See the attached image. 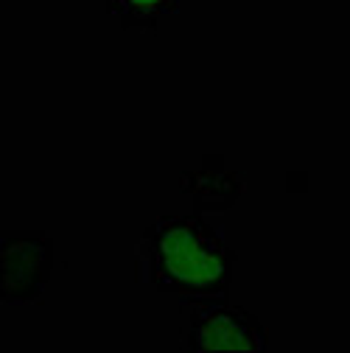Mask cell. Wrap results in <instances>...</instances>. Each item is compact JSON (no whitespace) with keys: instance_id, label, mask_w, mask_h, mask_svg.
I'll return each mask as SVG.
<instances>
[{"instance_id":"cell-4","label":"cell","mask_w":350,"mask_h":353,"mask_svg":"<svg viewBox=\"0 0 350 353\" xmlns=\"http://www.w3.org/2000/svg\"><path fill=\"white\" fill-rule=\"evenodd\" d=\"M180 3L183 0H107V12L126 28H152L177 12Z\"/></svg>"},{"instance_id":"cell-2","label":"cell","mask_w":350,"mask_h":353,"mask_svg":"<svg viewBox=\"0 0 350 353\" xmlns=\"http://www.w3.org/2000/svg\"><path fill=\"white\" fill-rule=\"evenodd\" d=\"M269 336L252 312L225 303L222 297L191 300L183 347L188 350H267Z\"/></svg>"},{"instance_id":"cell-1","label":"cell","mask_w":350,"mask_h":353,"mask_svg":"<svg viewBox=\"0 0 350 353\" xmlns=\"http://www.w3.org/2000/svg\"><path fill=\"white\" fill-rule=\"evenodd\" d=\"M141 275L157 292L185 300L222 297L233 283L236 255L199 216H163L143 233Z\"/></svg>"},{"instance_id":"cell-3","label":"cell","mask_w":350,"mask_h":353,"mask_svg":"<svg viewBox=\"0 0 350 353\" xmlns=\"http://www.w3.org/2000/svg\"><path fill=\"white\" fill-rule=\"evenodd\" d=\"M54 247L45 236L3 239V300H37L48 281Z\"/></svg>"}]
</instances>
